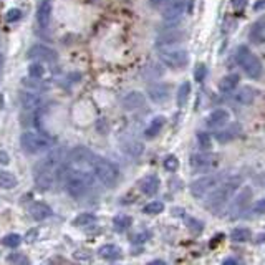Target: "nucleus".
<instances>
[{"label":"nucleus","mask_w":265,"mask_h":265,"mask_svg":"<svg viewBox=\"0 0 265 265\" xmlns=\"http://www.w3.org/2000/svg\"><path fill=\"white\" fill-rule=\"evenodd\" d=\"M224 264H226V265H227V264H237V261H234V259H226Z\"/></svg>","instance_id":"nucleus-46"},{"label":"nucleus","mask_w":265,"mask_h":265,"mask_svg":"<svg viewBox=\"0 0 265 265\" xmlns=\"http://www.w3.org/2000/svg\"><path fill=\"white\" fill-rule=\"evenodd\" d=\"M20 18H22V10L20 8H10L7 10V13H5V20H7L8 23L18 22Z\"/></svg>","instance_id":"nucleus-38"},{"label":"nucleus","mask_w":265,"mask_h":265,"mask_svg":"<svg viewBox=\"0 0 265 265\" xmlns=\"http://www.w3.org/2000/svg\"><path fill=\"white\" fill-rule=\"evenodd\" d=\"M144 103H146V96H144L141 91H129L123 96V100H121L123 108L128 111L138 110V108H141Z\"/></svg>","instance_id":"nucleus-11"},{"label":"nucleus","mask_w":265,"mask_h":265,"mask_svg":"<svg viewBox=\"0 0 265 265\" xmlns=\"http://www.w3.org/2000/svg\"><path fill=\"white\" fill-rule=\"evenodd\" d=\"M148 93L154 103H166L171 98V90L168 85H154L149 88Z\"/></svg>","instance_id":"nucleus-16"},{"label":"nucleus","mask_w":265,"mask_h":265,"mask_svg":"<svg viewBox=\"0 0 265 265\" xmlns=\"http://www.w3.org/2000/svg\"><path fill=\"white\" fill-rule=\"evenodd\" d=\"M239 80H241V76H239L237 73L226 75V76L219 81V91L224 93V95H227V93H232V91L237 88Z\"/></svg>","instance_id":"nucleus-23"},{"label":"nucleus","mask_w":265,"mask_h":265,"mask_svg":"<svg viewBox=\"0 0 265 265\" xmlns=\"http://www.w3.org/2000/svg\"><path fill=\"white\" fill-rule=\"evenodd\" d=\"M214 164V156L207 154V153H196L191 156V166L192 168L202 169V168H209Z\"/></svg>","instance_id":"nucleus-21"},{"label":"nucleus","mask_w":265,"mask_h":265,"mask_svg":"<svg viewBox=\"0 0 265 265\" xmlns=\"http://www.w3.org/2000/svg\"><path fill=\"white\" fill-rule=\"evenodd\" d=\"M27 56L30 60H38V61H55L56 60V51L48 48L45 45H33L28 50Z\"/></svg>","instance_id":"nucleus-10"},{"label":"nucleus","mask_w":265,"mask_h":265,"mask_svg":"<svg viewBox=\"0 0 265 265\" xmlns=\"http://www.w3.org/2000/svg\"><path fill=\"white\" fill-rule=\"evenodd\" d=\"M17 184H18V179L13 173H10V171H0V189L10 191L17 188Z\"/></svg>","instance_id":"nucleus-24"},{"label":"nucleus","mask_w":265,"mask_h":265,"mask_svg":"<svg viewBox=\"0 0 265 265\" xmlns=\"http://www.w3.org/2000/svg\"><path fill=\"white\" fill-rule=\"evenodd\" d=\"M7 262H8V264H30L28 257L25 256V254H20V252H17V254H10V256L7 257Z\"/></svg>","instance_id":"nucleus-37"},{"label":"nucleus","mask_w":265,"mask_h":265,"mask_svg":"<svg viewBox=\"0 0 265 265\" xmlns=\"http://www.w3.org/2000/svg\"><path fill=\"white\" fill-rule=\"evenodd\" d=\"M133 224V219L129 216H124V214H119L113 219V226L116 229V232H124L128 231L129 227Z\"/></svg>","instance_id":"nucleus-28"},{"label":"nucleus","mask_w":265,"mask_h":265,"mask_svg":"<svg viewBox=\"0 0 265 265\" xmlns=\"http://www.w3.org/2000/svg\"><path fill=\"white\" fill-rule=\"evenodd\" d=\"M206 75H207V68H206V65H204V63H199V65L196 66V73H194L196 81L202 83V81H204Z\"/></svg>","instance_id":"nucleus-40"},{"label":"nucleus","mask_w":265,"mask_h":265,"mask_svg":"<svg viewBox=\"0 0 265 265\" xmlns=\"http://www.w3.org/2000/svg\"><path fill=\"white\" fill-rule=\"evenodd\" d=\"M254 100H256V91L251 86H242V90H239L236 95V101L239 105H252Z\"/></svg>","instance_id":"nucleus-25"},{"label":"nucleus","mask_w":265,"mask_h":265,"mask_svg":"<svg viewBox=\"0 0 265 265\" xmlns=\"http://www.w3.org/2000/svg\"><path fill=\"white\" fill-rule=\"evenodd\" d=\"M20 244H22V237L18 234H8L2 239V246L10 247V249H17Z\"/></svg>","instance_id":"nucleus-31"},{"label":"nucleus","mask_w":265,"mask_h":265,"mask_svg":"<svg viewBox=\"0 0 265 265\" xmlns=\"http://www.w3.org/2000/svg\"><path fill=\"white\" fill-rule=\"evenodd\" d=\"M164 124H166V118L164 116H154L151 121H149L146 131H144V136L149 138V139L156 138L161 133V129L164 128Z\"/></svg>","instance_id":"nucleus-22"},{"label":"nucleus","mask_w":265,"mask_h":265,"mask_svg":"<svg viewBox=\"0 0 265 265\" xmlns=\"http://www.w3.org/2000/svg\"><path fill=\"white\" fill-rule=\"evenodd\" d=\"M91 176L85 173V171L80 169H66L65 173V189L66 192L75 197V199H80L86 194L91 188Z\"/></svg>","instance_id":"nucleus-1"},{"label":"nucleus","mask_w":265,"mask_h":265,"mask_svg":"<svg viewBox=\"0 0 265 265\" xmlns=\"http://www.w3.org/2000/svg\"><path fill=\"white\" fill-rule=\"evenodd\" d=\"M98 256L101 259H105V261H118V259H121L123 256V251L119 249L118 246H114V244H105V246H101L98 249Z\"/></svg>","instance_id":"nucleus-18"},{"label":"nucleus","mask_w":265,"mask_h":265,"mask_svg":"<svg viewBox=\"0 0 265 265\" xmlns=\"http://www.w3.org/2000/svg\"><path fill=\"white\" fill-rule=\"evenodd\" d=\"M20 105L25 111H37L41 106V98L35 93H22L20 95Z\"/></svg>","instance_id":"nucleus-17"},{"label":"nucleus","mask_w":265,"mask_h":265,"mask_svg":"<svg viewBox=\"0 0 265 265\" xmlns=\"http://www.w3.org/2000/svg\"><path fill=\"white\" fill-rule=\"evenodd\" d=\"M236 58H237V63L242 66L244 71L247 73V76H251L252 80H259V78L262 76L264 68H262L261 60L252 53L249 46H246V45L239 46L236 51Z\"/></svg>","instance_id":"nucleus-3"},{"label":"nucleus","mask_w":265,"mask_h":265,"mask_svg":"<svg viewBox=\"0 0 265 265\" xmlns=\"http://www.w3.org/2000/svg\"><path fill=\"white\" fill-rule=\"evenodd\" d=\"M164 211V204L161 201H151L149 204H146L143 207V212L148 216H158Z\"/></svg>","instance_id":"nucleus-30"},{"label":"nucleus","mask_w":265,"mask_h":265,"mask_svg":"<svg viewBox=\"0 0 265 265\" xmlns=\"http://www.w3.org/2000/svg\"><path fill=\"white\" fill-rule=\"evenodd\" d=\"M251 199H252V189L249 188V186H246V188H242V191L239 192V196L236 197V199L231 202V206H229V212H231L234 217L242 214V211L247 207Z\"/></svg>","instance_id":"nucleus-9"},{"label":"nucleus","mask_w":265,"mask_h":265,"mask_svg":"<svg viewBox=\"0 0 265 265\" xmlns=\"http://www.w3.org/2000/svg\"><path fill=\"white\" fill-rule=\"evenodd\" d=\"M254 212H256V214H265V197L264 199H259L256 202V206H254Z\"/></svg>","instance_id":"nucleus-42"},{"label":"nucleus","mask_w":265,"mask_h":265,"mask_svg":"<svg viewBox=\"0 0 265 265\" xmlns=\"http://www.w3.org/2000/svg\"><path fill=\"white\" fill-rule=\"evenodd\" d=\"M96 222V216L95 214H90V212H83L78 217L73 219V226L76 227H86V226H91Z\"/></svg>","instance_id":"nucleus-29"},{"label":"nucleus","mask_w":265,"mask_h":265,"mask_svg":"<svg viewBox=\"0 0 265 265\" xmlns=\"http://www.w3.org/2000/svg\"><path fill=\"white\" fill-rule=\"evenodd\" d=\"M28 212H30V217L37 222L48 219V217H51V214H53V211H51L46 204H43V202H37V204H33L32 207H30Z\"/></svg>","instance_id":"nucleus-19"},{"label":"nucleus","mask_w":265,"mask_h":265,"mask_svg":"<svg viewBox=\"0 0 265 265\" xmlns=\"http://www.w3.org/2000/svg\"><path fill=\"white\" fill-rule=\"evenodd\" d=\"M251 237H252V232L249 231L247 227H236L231 232V241L232 242H237V244L251 241Z\"/></svg>","instance_id":"nucleus-26"},{"label":"nucleus","mask_w":265,"mask_h":265,"mask_svg":"<svg viewBox=\"0 0 265 265\" xmlns=\"http://www.w3.org/2000/svg\"><path fill=\"white\" fill-rule=\"evenodd\" d=\"M20 144H22L23 151L30 153V154H37L41 151H46V149L51 148V139L46 138L45 134L40 133H32V131H25L20 138Z\"/></svg>","instance_id":"nucleus-5"},{"label":"nucleus","mask_w":265,"mask_h":265,"mask_svg":"<svg viewBox=\"0 0 265 265\" xmlns=\"http://www.w3.org/2000/svg\"><path fill=\"white\" fill-rule=\"evenodd\" d=\"M90 164H91L93 173H95V176L101 184L111 188V186L118 183L119 169L116 168V164H113V163H110V161H106L103 158H93Z\"/></svg>","instance_id":"nucleus-4"},{"label":"nucleus","mask_w":265,"mask_h":265,"mask_svg":"<svg viewBox=\"0 0 265 265\" xmlns=\"http://www.w3.org/2000/svg\"><path fill=\"white\" fill-rule=\"evenodd\" d=\"M2 63H3V58H2V55H0V66H2Z\"/></svg>","instance_id":"nucleus-47"},{"label":"nucleus","mask_w":265,"mask_h":265,"mask_svg":"<svg viewBox=\"0 0 265 265\" xmlns=\"http://www.w3.org/2000/svg\"><path fill=\"white\" fill-rule=\"evenodd\" d=\"M197 143H199V146L204 149V151H207V149L212 148V138L209 133L206 131H199L197 133Z\"/></svg>","instance_id":"nucleus-34"},{"label":"nucleus","mask_w":265,"mask_h":265,"mask_svg":"<svg viewBox=\"0 0 265 265\" xmlns=\"http://www.w3.org/2000/svg\"><path fill=\"white\" fill-rule=\"evenodd\" d=\"M163 166H164L166 171H169V173H176L178 168H179V159L176 158L174 154H169V156H166V158H164Z\"/></svg>","instance_id":"nucleus-33"},{"label":"nucleus","mask_w":265,"mask_h":265,"mask_svg":"<svg viewBox=\"0 0 265 265\" xmlns=\"http://www.w3.org/2000/svg\"><path fill=\"white\" fill-rule=\"evenodd\" d=\"M43 73H45V70H43V66H41L40 61L38 63H32L28 66V75L32 78H41Z\"/></svg>","instance_id":"nucleus-39"},{"label":"nucleus","mask_w":265,"mask_h":265,"mask_svg":"<svg viewBox=\"0 0 265 265\" xmlns=\"http://www.w3.org/2000/svg\"><path fill=\"white\" fill-rule=\"evenodd\" d=\"M51 12H53V3H51V0H40L38 8H37V22L41 28H46L50 25Z\"/></svg>","instance_id":"nucleus-12"},{"label":"nucleus","mask_w":265,"mask_h":265,"mask_svg":"<svg viewBox=\"0 0 265 265\" xmlns=\"http://www.w3.org/2000/svg\"><path fill=\"white\" fill-rule=\"evenodd\" d=\"M229 121H231V113H229L227 110H224V108L214 110L209 116H207V124H209L211 128H221Z\"/></svg>","instance_id":"nucleus-15"},{"label":"nucleus","mask_w":265,"mask_h":265,"mask_svg":"<svg viewBox=\"0 0 265 265\" xmlns=\"http://www.w3.org/2000/svg\"><path fill=\"white\" fill-rule=\"evenodd\" d=\"M8 163H10L8 154L5 153V151H0V164H2V166H7Z\"/></svg>","instance_id":"nucleus-44"},{"label":"nucleus","mask_w":265,"mask_h":265,"mask_svg":"<svg viewBox=\"0 0 265 265\" xmlns=\"http://www.w3.org/2000/svg\"><path fill=\"white\" fill-rule=\"evenodd\" d=\"M159 188H161V181L158 176H154V174H149L139 181V189L146 196H154L156 192L159 191Z\"/></svg>","instance_id":"nucleus-14"},{"label":"nucleus","mask_w":265,"mask_h":265,"mask_svg":"<svg viewBox=\"0 0 265 265\" xmlns=\"http://www.w3.org/2000/svg\"><path fill=\"white\" fill-rule=\"evenodd\" d=\"M159 58L166 66L176 70V68H183V66L188 65L189 55L184 48H174V50H163Z\"/></svg>","instance_id":"nucleus-6"},{"label":"nucleus","mask_w":265,"mask_h":265,"mask_svg":"<svg viewBox=\"0 0 265 265\" xmlns=\"http://www.w3.org/2000/svg\"><path fill=\"white\" fill-rule=\"evenodd\" d=\"M251 40H254V43H264L265 41V35H264V30L261 28V23H257L252 27Z\"/></svg>","instance_id":"nucleus-36"},{"label":"nucleus","mask_w":265,"mask_h":265,"mask_svg":"<svg viewBox=\"0 0 265 265\" xmlns=\"http://www.w3.org/2000/svg\"><path fill=\"white\" fill-rule=\"evenodd\" d=\"M247 2L249 0H231V5H232V8H236V10H244Z\"/></svg>","instance_id":"nucleus-43"},{"label":"nucleus","mask_w":265,"mask_h":265,"mask_svg":"<svg viewBox=\"0 0 265 265\" xmlns=\"http://www.w3.org/2000/svg\"><path fill=\"white\" fill-rule=\"evenodd\" d=\"M184 10H186V0H169L166 3L163 17L166 22L176 23L178 20H181V15L184 13Z\"/></svg>","instance_id":"nucleus-8"},{"label":"nucleus","mask_w":265,"mask_h":265,"mask_svg":"<svg viewBox=\"0 0 265 265\" xmlns=\"http://www.w3.org/2000/svg\"><path fill=\"white\" fill-rule=\"evenodd\" d=\"M241 184H242L241 178H231V179H227L224 184L214 188V192H212V194L209 196V199H207V206H209V209L211 211H221L222 207L229 202V199L234 196V192L241 188Z\"/></svg>","instance_id":"nucleus-2"},{"label":"nucleus","mask_w":265,"mask_h":265,"mask_svg":"<svg viewBox=\"0 0 265 265\" xmlns=\"http://www.w3.org/2000/svg\"><path fill=\"white\" fill-rule=\"evenodd\" d=\"M184 37H186V33L183 32V30L174 28V30H169V32L161 33L158 37V40H156V45L158 46H169V45H174V43L183 41Z\"/></svg>","instance_id":"nucleus-13"},{"label":"nucleus","mask_w":265,"mask_h":265,"mask_svg":"<svg viewBox=\"0 0 265 265\" xmlns=\"http://www.w3.org/2000/svg\"><path fill=\"white\" fill-rule=\"evenodd\" d=\"M217 186H219V178H217V176H202V178L196 179L194 183L189 186V191L192 196L197 197V199H202L207 192L217 188Z\"/></svg>","instance_id":"nucleus-7"},{"label":"nucleus","mask_w":265,"mask_h":265,"mask_svg":"<svg viewBox=\"0 0 265 265\" xmlns=\"http://www.w3.org/2000/svg\"><path fill=\"white\" fill-rule=\"evenodd\" d=\"M239 134V128L236 126L234 129H226V131H219V133H216V139L217 141H221V143H227V141H231V139H234Z\"/></svg>","instance_id":"nucleus-32"},{"label":"nucleus","mask_w":265,"mask_h":265,"mask_svg":"<svg viewBox=\"0 0 265 265\" xmlns=\"http://www.w3.org/2000/svg\"><path fill=\"white\" fill-rule=\"evenodd\" d=\"M189 95H191V83L184 81L183 85L179 86L178 95H176V100H178V106L179 108L186 106V103H188V100H189Z\"/></svg>","instance_id":"nucleus-27"},{"label":"nucleus","mask_w":265,"mask_h":265,"mask_svg":"<svg viewBox=\"0 0 265 265\" xmlns=\"http://www.w3.org/2000/svg\"><path fill=\"white\" fill-rule=\"evenodd\" d=\"M169 0H148V5L149 7H159V5L163 3H168Z\"/></svg>","instance_id":"nucleus-45"},{"label":"nucleus","mask_w":265,"mask_h":265,"mask_svg":"<svg viewBox=\"0 0 265 265\" xmlns=\"http://www.w3.org/2000/svg\"><path fill=\"white\" fill-rule=\"evenodd\" d=\"M131 156H139L143 153V144L141 143H131L128 148H124Z\"/></svg>","instance_id":"nucleus-41"},{"label":"nucleus","mask_w":265,"mask_h":265,"mask_svg":"<svg viewBox=\"0 0 265 265\" xmlns=\"http://www.w3.org/2000/svg\"><path fill=\"white\" fill-rule=\"evenodd\" d=\"M93 153L90 151L88 148L85 146H78V148H73L71 149V153H70V159L73 161V163H78V164H83V163H91L93 161Z\"/></svg>","instance_id":"nucleus-20"},{"label":"nucleus","mask_w":265,"mask_h":265,"mask_svg":"<svg viewBox=\"0 0 265 265\" xmlns=\"http://www.w3.org/2000/svg\"><path fill=\"white\" fill-rule=\"evenodd\" d=\"M186 224H188V229L192 234H201L204 231V224H202L201 221H197L196 217H186Z\"/></svg>","instance_id":"nucleus-35"}]
</instances>
